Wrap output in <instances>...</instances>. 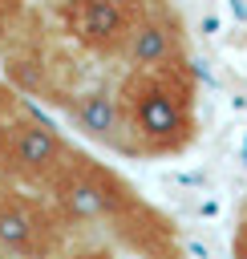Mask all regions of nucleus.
<instances>
[{
	"instance_id": "obj_1",
	"label": "nucleus",
	"mask_w": 247,
	"mask_h": 259,
	"mask_svg": "<svg viewBox=\"0 0 247 259\" xmlns=\"http://www.w3.org/2000/svg\"><path fill=\"white\" fill-rule=\"evenodd\" d=\"M73 231H101L134 259H186V243L174 219L154 206L117 166L73 146L69 162L45 190Z\"/></svg>"
},
{
	"instance_id": "obj_2",
	"label": "nucleus",
	"mask_w": 247,
	"mask_h": 259,
	"mask_svg": "<svg viewBox=\"0 0 247 259\" xmlns=\"http://www.w3.org/2000/svg\"><path fill=\"white\" fill-rule=\"evenodd\" d=\"M130 158H170L182 154L198 134V81L190 61L174 69H130L117 85Z\"/></svg>"
},
{
	"instance_id": "obj_3",
	"label": "nucleus",
	"mask_w": 247,
	"mask_h": 259,
	"mask_svg": "<svg viewBox=\"0 0 247 259\" xmlns=\"http://www.w3.org/2000/svg\"><path fill=\"white\" fill-rule=\"evenodd\" d=\"M69 154L73 142L24 93L0 81V178L45 194L69 162Z\"/></svg>"
},
{
	"instance_id": "obj_4",
	"label": "nucleus",
	"mask_w": 247,
	"mask_h": 259,
	"mask_svg": "<svg viewBox=\"0 0 247 259\" xmlns=\"http://www.w3.org/2000/svg\"><path fill=\"white\" fill-rule=\"evenodd\" d=\"M73 223L49 194L12 186L0 178V243L20 259H69Z\"/></svg>"
},
{
	"instance_id": "obj_5",
	"label": "nucleus",
	"mask_w": 247,
	"mask_h": 259,
	"mask_svg": "<svg viewBox=\"0 0 247 259\" xmlns=\"http://www.w3.org/2000/svg\"><path fill=\"white\" fill-rule=\"evenodd\" d=\"M121 61L130 69H142V73L186 65V28H182V16L174 12L170 0L150 8V12H142V16H134V28H130V40L121 49Z\"/></svg>"
},
{
	"instance_id": "obj_6",
	"label": "nucleus",
	"mask_w": 247,
	"mask_h": 259,
	"mask_svg": "<svg viewBox=\"0 0 247 259\" xmlns=\"http://www.w3.org/2000/svg\"><path fill=\"white\" fill-rule=\"evenodd\" d=\"M130 28H134V12L126 8H113L105 0H65V32L97 57L121 61Z\"/></svg>"
},
{
	"instance_id": "obj_7",
	"label": "nucleus",
	"mask_w": 247,
	"mask_h": 259,
	"mask_svg": "<svg viewBox=\"0 0 247 259\" xmlns=\"http://www.w3.org/2000/svg\"><path fill=\"white\" fill-rule=\"evenodd\" d=\"M69 121L77 134H85L89 142L126 154L130 158V130H126V109H121V93L109 85H85L69 105H65Z\"/></svg>"
},
{
	"instance_id": "obj_8",
	"label": "nucleus",
	"mask_w": 247,
	"mask_h": 259,
	"mask_svg": "<svg viewBox=\"0 0 247 259\" xmlns=\"http://www.w3.org/2000/svg\"><path fill=\"white\" fill-rule=\"evenodd\" d=\"M231 259H247V202L239 206V219H235V235H231Z\"/></svg>"
},
{
	"instance_id": "obj_9",
	"label": "nucleus",
	"mask_w": 247,
	"mask_h": 259,
	"mask_svg": "<svg viewBox=\"0 0 247 259\" xmlns=\"http://www.w3.org/2000/svg\"><path fill=\"white\" fill-rule=\"evenodd\" d=\"M20 4H24V0H0V45H4V36H8L16 12H20Z\"/></svg>"
},
{
	"instance_id": "obj_10",
	"label": "nucleus",
	"mask_w": 247,
	"mask_h": 259,
	"mask_svg": "<svg viewBox=\"0 0 247 259\" xmlns=\"http://www.w3.org/2000/svg\"><path fill=\"white\" fill-rule=\"evenodd\" d=\"M105 4L126 8V12H134V16H142V12H150V8H158V4H166V0H105Z\"/></svg>"
},
{
	"instance_id": "obj_11",
	"label": "nucleus",
	"mask_w": 247,
	"mask_h": 259,
	"mask_svg": "<svg viewBox=\"0 0 247 259\" xmlns=\"http://www.w3.org/2000/svg\"><path fill=\"white\" fill-rule=\"evenodd\" d=\"M69 259H113L109 251H73Z\"/></svg>"
},
{
	"instance_id": "obj_12",
	"label": "nucleus",
	"mask_w": 247,
	"mask_h": 259,
	"mask_svg": "<svg viewBox=\"0 0 247 259\" xmlns=\"http://www.w3.org/2000/svg\"><path fill=\"white\" fill-rule=\"evenodd\" d=\"M0 259H20V255H12V251H8L4 243H0Z\"/></svg>"
}]
</instances>
